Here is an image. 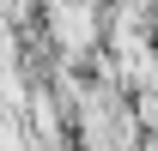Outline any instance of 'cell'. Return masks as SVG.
<instances>
[{
	"instance_id": "6da1fadb",
	"label": "cell",
	"mask_w": 158,
	"mask_h": 151,
	"mask_svg": "<svg viewBox=\"0 0 158 151\" xmlns=\"http://www.w3.org/2000/svg\"><path fill=\"white\" fill-rule=\"evenodd\" d=\"M49 24H55V37L67 48H79V42L98 37V6L91 0H49Z\"/></svg>"
}]
</instances>
